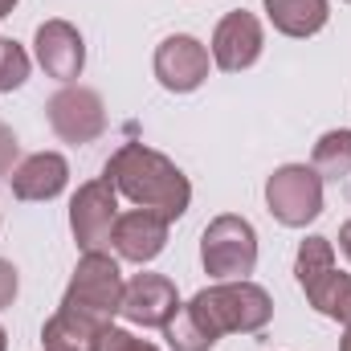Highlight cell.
<instances>
[{
  "mask_svg": "<svg viewBox=\"0 0 351 351\" xmlns=\"http://www.w3.org/2000/svg\"><path fill=\"white\" fill-rule=\"evenodd\" d=\"M102 180H110V188L119 196H127L135 208H152V213H164L168 221L184 217L188 204H192V184L188 176L176 168L168 156L143 147V143H123L106 168Z\"/></svg>",
  "mask_w": 351,
  "mask_h": 351,
  "instance_id": "1",
  "label": "cell"
},
{
  "mask_svg": "<svg viewBox=\"0 0 351 351\" xmlns=\"http://www.w3.org/2000/svg\"><path fill=\"white\" fill-rule=\"evenodd\" d=\"M184 311H188L192 323L217 343V339L229 335V331H241V335L262 331L265 323L274 319V298L265 294L258 282L241 278V282H217V286L192 294V298L184 302Z\"/></svg>",
  "mask_w": 351,
  "mask_h": 351,
  "instance_id": "2",
  "label": "cell"
},
{
  "mask_svg": "<svg viewBox=\"0 0 351 351\" xmlns=\"http://www.w3.org/2000/svg\"><path fill=\"white\" fill-rule=\"evenodd\" d=\"M294 278L302 286V294L311 298V306L335 323L351 327V278L335 269V245L331 237H306L298 245L294 258Z\"/></svg>",
  "mask_w": 351,
  "mask_h": 351,
  "instance_id": "3",
  "label": "cell"
},
{
  "mask_svg": "<svg viewBox=\"0 0 351 351\" xmlns=\"http://www.w3.org/2000/svg\"><path fill=\"white\" fill-rule=\"evenodd\" d=\"M123 286L127 282H123L119 262L110 254L94 250V254H82V262H78L70 286H66L62 306L74 311V315H82V319H90V323H98V327H110V319L123 306Z\"/></svg>",
  "mask_w": 351,
  "mask_h": 351,
  "instance_id": "4",
  "label": "cell"
},
{
  "mask_svg": "<svg viewBox=\"0 0 351 351\" xmlns=\"http://www.w3.org/2000/svg\"><path fill=\"white\" fill-rule=\"evenodd\" d=\"M200 262L204 274H213L217 282H241L254 274L258 265V233L245 217H217L208 221L204 237H200Z\"/></svg>",
  "mask_w": 351,
  "mask_h": 351,
  "instance_id": "5",
  "label": "cell"
},
{
  "mask_svg": "<svg viewBox=\"0 0 351 351\" xmlns=\"http://www.w3.org/2000/svg\"><path fill=\"white\" fill-rule=\"evenodd\" d=\"M265 204L278 225L306 229L323 213V176L306 164H282L265 180Z\"/></svg>",
  "mask_w": 351,
  "mask_h": 351,
  "instance_id": "6",
  "label": "cell"
},
{
  "mask_svg": "<svg viewBox=\"0 0 351 351\" xmlns=\"http://www.w3.org/2000/svg\"><path fill=\"white\" fill-rule=\"evenodd\" d=\"M45 114H49V127L62 143H94L102 131H106V106H102V94L90 86H62L49 102H45Z\"/></svg>",
  "mask_w": 351,
  "mask_h": 351,
  "instance_id": "7",
  "label": "cell"
},
{
  "mask_svg": "<svg viewBox=\"0 0 351 351\" xmlns=\"http://www.w3.org/2000/svg\"><path fill=\"white\" fill-rule=\"evenodd\" d=\"M119 221V192L110 188V180H90L74 192L70 200V229L82 254H94L102 245H110Z\"/></svg>",
  "mask_w": 351,
  "mask_h": 351,
  "instance_id": "8",
  "label": "cell"
},
{
  "mask_svg": "<svg viewBox=\"0 0 351 351\" xmlns=\"http://www.w3.org/2000/svg\"><path fill=\"white\" fill-rule=\"evenodd\" d=\"M180 294H176V282L164 274H135L127 286H123V306L119 315L135 327H168L172 315L180 311Z\"/></svg>",
  "mask_w": 351,
  "mask_h": 351,
  "instance_id": "9",
  "label": "cell"
},
{
  "mask_svg": "<svg viewBox=\"0 0 351 351\" xmlns=\"http://www.w3.org/2000/svg\"><path fill=\"white\" fill-rule=\"evenodd\" d=\"M152 66H156V78H160L164 90L192 94V90L204 86V78H208V49L196 37H188V33H172V37L160 41Z\"/></svg>",
  "mask_w": 351,
  "mask_h": 351,
  "instance_id": "10",
  "label": "cell"
},
{
  "mask_svg": "<svg viewBox=\"0 0 351 351\" xmlns=\"http://www.w3.org/2000/svg\"><path fill=\"white\" fill-rule=\"evenodd\" d=\"M262 45H265L262 21L254 12L237 8V12L221 16V25L213 33V62L225 74H241V70H250L262 58Z\"/></svg>",
  "mask_w": 351,
  "mask_h": 351,
  "instance_id": "11",
  "label": "cell"
},
{
  "mask_svg": "<svg viewBox=\"0 0 351 351\" xmlns=\"http://www.w3.org/2000/svg\"><path fill=\"white\" fill-rule=\"evenodd\" d=\"M168 217L164 213H152V208H131V213H119L114 221V233H110V245L123 262L147 265L156 262L168 245Z\"/></svg>",
  "mask_w": 351,
  "mask_h": 351,
  "instance_id": "12",
  "label": "cell"
},
{
  "mask_svg": "<svg viewBox=\"0 0 351 351\" xmlns=\"http://www.w3.org/2000/svg\"><path fill=\"white\" fill-rule=\"evenodd\" d=\"M33 49H37V66L58 78V82H74L86 66V41L82 33L70 25V21H45L37 25V37H33Z\"/></svg>",
  "mask_w": 351,
  "mask_h": 351,
  "instance_id": "13",
  "label": "cell"
},
{
  "mask_svg": "<svg viewBox=\"0 0 351 351\" xmlns=\"http://www.w3.org/2000/svg\"><path fill=\"white\" fill-rule=\"evenodd\" d=\"M8 184H12L16 200H53L70 184V164L58 152H37V156L16 164V172L8 176Z\"/></svg>",
  "mask_w": 351,
  "mask_h": 351,
  "instance_id": "14",
  "label": "cell"
},
{
  "mask_svg": "<svg viewBox=\"0 0 351 351\" xmlns=\"http://www.w3.org/2000/svg\"><path fill=\"white\" fill-rule=\"evenodd\" d=\"M265 16L286 37H315L327 25L331 4L327 0H265Z\"/></svg>",
  "mask_w": 351,
  "mask_h": 351,
  "instance_id": "15",
  "label": "cell"
},
{
  "mask_svg": "<svg viewBox=\"0 0 351 351\" xmlns=\"http://www.w3.org/2000/svg\"><path fill=\"white\" fill-rule=\"evenodd\" d=\"M106 327L90 323L74 311H58L45 327H41V348L45 351H98V339H102Z\"/></svg>",
  "mask_w": 351,
  "mask_h": 351,
  "instance_id": "16",
  "label": "cell"
},
{
  "mask_svg": "<svg viewBox=\"0 0 351 351\" xmlns=\"http://www.w3.org/2000/svg\"><path fill=\"white\" fill-rule=\"evenodd\" d=\"M311 168L323 180H348L351 176V131H327L315 143Z\"/></svg>",
  "mask_w": 351,
  "mask_h": 351,
  "instance_id": "17",
  "label": "cell"
},
{
  "mask_svg": "<svg viewBox=\"0 0 351 351\" xmlns=\"http://www.w3.org/2000/svg\"><path fill=\"white\" fill-rule=\"evenodd\" d=\"M25 78H29V53L16 41L0 37V90L25 86Z\"/></svg>",
  "mask_w": 351,
  "mask_h": 351,
  "instance_id": "18",
  "label": "cell"
},
{
  "mask_svg": "<svg viewBox=\"0 0 351 351\" xmlns=\"http://www.w3.org/2000/svg\"><path fill=\"white\" fill-rule=\"evenodd\" d=\"M98 351H160V348L139 339V335H131V331H123V327H106L102 339H98Z\"/></svg>",
  "mask_w": 351,
  "mask_h": 351,
  "instance_id": "19",
  "label": "cell"
},
{
  "mask_svg": "<svg viewBox=\"0 0 351 351\" xmlns=\"http://www.w3.org/2000/svg\"><path fill=\"white\" fill-rule=\"evenodd\" d=\"M16 160H21V143H16V135L0 123V180H8V176L16 172Z\"/></svg>",
  "mask_w": 351,
  "mask_h": 351,
  "instance_id": "20",
  "label": "cell"
},
{
  "mask_svg": "<svg viewBox=\"0 0 351 351\" xmlns=\"http://www.w3.org/2000/svg\"><path fill=\"white\" fill-rule=\"evenodd\" d=\"M16 286H21V278H16V265L0 258V311H4V306H12V298H16Z\"/></svg>",
  "mask_w": 351,
  "mask_h": 351,
  "instance_id": "21",
  "label": "cell"
},
{
  "mask_svg": "<svg viewBox=\"0 0 351 351\" xmlns=\"http://www.w3.org/2000/svg\"><path fill=\"white\" fill-rule=\"evenodd\" d=\"M339 250H343V258L351 262V221H343V225H339Z\"/></svg>",
  "mask_w": 351,
  "mask_h": 351,
  "instance_id": "22",
  "label": "cell"
},
{
  "mask_svg": "<svg viewBox=\"0 0 351 351\" xmlns=\"http://www.w3.org/2000/svg\"><path fill=\"white\" fill-rule=\"evenodd\" d=\"M12 8H16V0H0V16H8Z\"/></svg>",
  "mask_w": 351,
  "mask_h": 351,
  "instance_id": "23",
  "label": "cell"
},
{
  "mask_svg": "<svg viewBox=\"0 0 351 351\" xmlns=\"http://www.w3.org/2000/svg\"><path fill=\"white\" fill-rule=\"evenodd\" d=\"M339 351H351V327H348V335H343V343H339Z\"/></svg>",
  "mask_w": 351,
  "mask_h": 351,
  "instance_id": "24",
  "label": "cell"
},
{
  "mask_svg": "<svg viewBox=\"0 0 351 351\" xmlns=\"http://www.w3.org/2000/svg\"><path fill=\"white\" fill-rule=\"evenodd\" d=\"M0 351H8V335H4V327H0Z\"/></svg>",
  "mask_w": 351,
  "mask_h": 351,
  "instance_id": "25",
  "label": "cell"
},
{
  "mask_svg": "<svg viewBox=\"0 0 351 351\" xmlns=\"http://www.w3.org/2000/svg\"><path fill=\"white\" fill-rule=\"evenodd\" d=\"M348 196H351V188H348Z\"/></svg>",
  "mask_w": 351,
  "mask_h": 351,
  "instance_id": "26",
  "label": "cell"
},
{
  "mask_svg": "<svg viewBox=\"0 0 351 351\" xmlns=\"http://www.w3.org/2000/svg\"><path fill=\"white\" fill-rule=\"evenodd\" d=\"M348 4H351V0H348Z\"/></svg>",
  "mask_w": 351,
  "mask_h": 351,
  "instance_id": "27",
  "label": "cell"
}]
</instances>
